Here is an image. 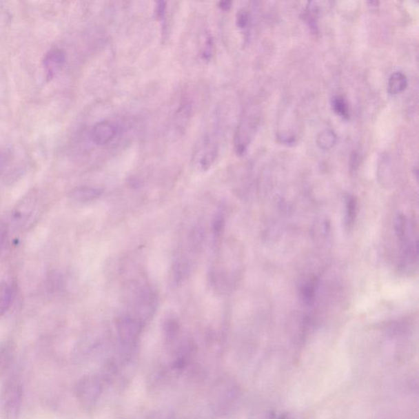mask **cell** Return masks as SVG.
I'll list each match as a JSON object with an SVG mask.
<instances>
[{
    "instance_id": "obj_1",
    "label": "cell",
    "mask_w": 419,
    "mask_h": 419,
    "mask_svg": "<svg viewBox=\"0 0 419 419\" xmlns=\"http://www.w3.org/2000/svg\"><path fill=\"white\" fill-rule=\"evenodd\" d=\"M24 386L17 376L8 378L0 388V416L3 419H19L23 409Z\"/></svg>"
},
{
    "instance_id": "obj_2",
    "label": "cell",
    "mask_w": 419,
    "mask_h": 419,
    "mask_svg": "<svg viewBox=\"0 0 419 419\" xmlns=\"http://www.w3.org/2000/svg\"><path fill=\"white\" fill-rule=\"evenodd\" d=\"M219 152V143L216 128L208 131L200 139L194 152V161L200 170H206L212 167Z\"/></svg>"
},
{
    "instance_id": "obj_3",
    "label": "cell",
    "mask_w": 419,
    "mask_h": 419,
    "mask_svg": "<svg viewBox=\"0 0 419 419\" xmlns=\"http://www.w3.org/2000/svg\"><path fill=\"white\" fill-rule=\"evenodd\" d=\"M38 202L36 191L30 192L12 210V222L17 228L25 227L32 218Z\"/></svg>"
},
{
    "instance_id": "obj_4",
    "label": "cell",
    "mask_w": 419,
    "mask_h": 419,
    "mask_svg": "<svg viewBox=\"0 0 419 419\" xmlns=\"http://www.w3.org/2000/svg\"><path fill=\"white\" fill-rule=\"evenodd\" d=\"M236 391L232 384L222 381L216 384L212 393V407L216 412L225 413L234 405Z\"/></svg>"
},
{
    "instance_id": "obj_5",
    "label": "cell",
    "mask_w": 419,
    "mask_h": 419,
    "mask_svg": "<svg viewBox=\"0 0 419 419\" xmlns=\"http://www.w3.org/2000/svg\"><path fill=\"white\" fill-rule=\"evenodd\" d=\"M101 392V384L95 377H86L81 380L76 387V395L85 407L94 405Z\"/></svg>"
},
{
    "instance_id": "obj_6",
    "label": "cell",
    "mask_w": 419,
    "mask_h": 419,
    "mask_svg": "<svg viewBox=\"0 0 419 419\" xmlns=\"http://www.w3.org/2000/svg\"><path fill=\"white\" fill-rule=\"evenodd\" d=\"M116 129L114 125L107 121H99L91 130L92 141L99 146L106 145L115 138Z\"/></svg>"
},
{
    "instance_id": "obj_7",
    "label": "cell",
    "mask_w": 419,
    "mask_h": 419,
    "mask_svg": "<svg viewBox=\"0 0 419 419\" xmlns=\"http://www.w3.org/2000/svg\"><path fill=\"white\" fill-rule=\"evenodd\" d=\"M65 63V54L62 50L55 48L47 52L43 59V68L47 74V78H54Z\"/></svg>"
},
{
    "instance_id": "obj_8",
    "label": "cell",
    "mask_w": 419,
    "mask_h": 419,
    "mask_svg": "<svg viewBox=\"0 0 419 419\" xmlns=\"http://www.w3.org/2000/svg\"><path fill=\"white\" fill-rule=\"evenodd\" d=\"M118 329H119L122 343L130 346L138 338L141 326L134 318L126 316L121 318L119 324H118Z\"/></svg>"
},
{
    "instance_id": "obj_9",
    "label": "cell",
    "mask_w": 419,
    "mask_h": 419,
    "mask_svg": "<svg viewBox=\"0 0 419 419\" xmlns=\"http://www.w3.org/2000/svg\"><path fill=\"white\" fill-rule=\"evenodd\" d=\"M103 194V190L90 186H77L70 192V198L78 202H90L98 199Z\"/></svg>"
},
{
    "instance_id": "obj_10",
    "label": "cell",
    "mask_w": 419,
    "mask_h": 419,
    "mask_svg": "<svg viewBox=\"0 0 419 419\" xmlns=\"http://www.w3.org/2000/svg\"><path fill=\"white\" fill-rule=\"evenodd\" d=\"M12 298V287L6 282H0V317L11 307Z\"/></svg>"
},
{
    "instance_id": "obj_11",
    "label": "cell",
    "mask_w": 419,
    "mask_h": 419,
    "mask_svg": "<svg viewBox=\"0 0 419 419\" xmlns=\"http://www.w3.org/2000/svg\"><path fill=\"white\" fill-rule=\"evenodd\" d=\"M407 87V78L402 72L393 73L388 81V92L391 94H397L404 91Z\"/></svg>"
},
{
    "instance_id": "obj_12",
    "label": "cell",
    "mask_w": 419,
    "mask_h": 419,
    "mask_svg": "<svg viewBox=\"0 0 419 419\" xmlns=\"http://www.w3.org/2000/svg\"><path fill=\"white\" fill-rule=\"evenodd\" d=\"M13 347L11 344L6 343L0 347V376L6 372L13 359Z\"/></svg>"
},
{
    "instance_id": "obj_13",
    "label": "cell",
    "mask_w": 419,
    "mask_h": 419,
    "mask_svg": "<svg viewBox=\"0 0 419 419\" xmlns=\"http://www.w3.org/2000/svg\"><path fill=\"white\" fill-rule=\"evenodd\" d=\"M336 141H337V136H336L334 131L330 130L322 131L317 137L318 146L324 150H330L331 147H333Z\"/></svg>"
},
{
    "instance_id": "obj_14",
    "label": "cell",
    "mask_w": 419,
    "mask_h": 419,
    "mask_svg": "<svg viewBox=\"0 0 419 419\" xmlns=\"http://www.w3.org/2000/svg\"><path fill=\"white\" fill-rule=\"evenodd\" d=\"M331 108L336 113L344 119H348L350 117V113H349L348 105L346 100L340 96H337L331 100Z\"/></svg>"
},
{
    "instance_id": "obj_15",
    "label": "cell",
    "mask_w": 419,
    "mask_h": 419,
    "mask_svg": "<svg viewBox=\"0 0 419 419\" xmlns=\"http://www.w3.org/2000/svg\"><path fill=\"white\" fill-rule=\"evenodd\" d=\"M357 202L352 196H349L346 201V224L351 228L356 219Z\"/></svg>"
},
{
    "instance_id": "obj_16",
    "label": "cell",
    "mask_w": 419,
    "mask_h": 419,
    "mask_svg": "<svg viewBox=\"0 0 419 419\" xmlns=\"http://www.w3.org/2000/svg\"><path fill=\"white\" fill-rule=\"evenodd\" d=\"M317 283L316 279H313L305 285L303 289V298L305 303L311 304L313 303L314 295H316Z\"/></svg>"
},
{
    "instance_id": "obj_17",
    "label": "cell",
    "mask_w": 419,
    "mask_h": 419,
    "mask_svg": "<svg viewBox=\"0 0 419 419\" xmlns=\"http://www.w3.org/2000/svg\"><path fill=\"white\" fill-rule=\"evenodd\" d=\"M213 51V39L211 36H208L205 42V46L202 52V58L205 61H208L212 59Z\"/></svg>"
},
{
    "instance_id": "obj_18",
    "label": "cell",
    "mask_w": 419,
    "mask_h": 419,
    "mask_svg": "<svg viewBox=\"0 0 419 419\" xmlns=\"http://www.w3.org/2000/svg\"><path fill=\"white\" fill-rule=\"evenodd\" d=\"M249 23L248 13L245 10H241L238 12L237 20L236 23L239 28L244 29L247 28Z\"/></svg>"
},
{
    "instance_id": "obj_19",
    "label": "cell",
    "mask_w": 419,
    "mask_h": 419,
    "mask_svg": "<svg viewBox=\"0 0 419 419\" xmlns=\"http://www.w3.org/2000/svg\"><path fill=\"white\" fill-rule=\"evenodd\" d=\"M8 243V227L6 225L0 224V253L6 247Z\"/></svg>"
},
{
    "instance_id": "obj_20",
    "label": "cell",
    "mask_w": 419,
    "mask_h": 419,
    "mask_svg": "<svg viewBox=\"0 0 419 419\" xmlns=\"http://www.w3.org/2000/svg\"><path fill=\"white\" fill-rule=\"evenodd\" d=\"M167 12V3L164 1H159L156 3L155 13L157 19L160 20L164 19Z\"/></svg>"
},
{
    "instance_id": "obj_21",
    "label": "cell",
    "mask_w": 419,
    "mask_h": 419,
    "mask_svg": "<svg viewBox=\"0 0 419 419\" xmlns=\"http://www.w3.org/2000/svg\"><path fill=\"white\" fill-rule=\"evenodd\" d=\"M263 419H292L288 414L281 412H269Z\"/></svg>"
},
{
    "instance_id": "obj_22",
    "label": "cell",
    "mask_w": 419,
    "mask_h": 419,
    "mask_svg": "<svg viewBox=\"0 0 419 419\" xmlns=\"http://www.w3.org/2000/svg\"><path fill=\"white\" fill-rule=\"evenodd\" d=\"M231 6H232V2L231 1H221L218 3V7L221 8V10L227 11L230 10Z\"/></svg>"
},
{
    "instance_id": "obj_23",
    "label": "cell",
    "mask_w": 419,
    "mask_h": 419,
    "mask_svg": "<svg viewBox=\"0 0 419 419\" xmlns=\"http://www.w3.org/2000/svg\"><path fill=\"white\" fill-rule=\"evenodd\" d=\"M3 164H4L3 156L1 154V152H0V170H1L3 168Z\"/></svg>"
}]
</instances>
